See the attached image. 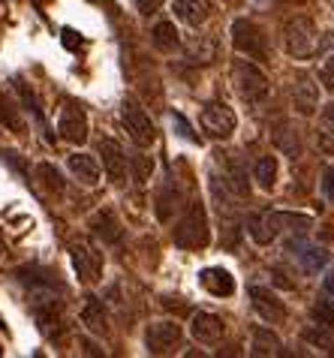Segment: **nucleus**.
I'll return each mask as SVG.
<instances>
[{"label":"nucleus","mask_w":334,"mask_h":358,"mask_svg":"<svg viewBox=\"0 0 334 358\" xmlns=\"http://www.w3.org/2000/svg\"><path fill=\"white\" fill-rule=\"evenodd\" d=\"M283 45H286V52L296 57V61H307V57H313L319 52L317 24H313L310 18H304V15L286 18V24H283Z\"/></svg>","instance_id":"f257e3e1"},{"label":"nucleus","mask_w":334,"mask_h":358,"mask_svg":"<svg viewBox=\"0 0 334 358\" xmlns=\"http://www.w3.org/2000/svg\"><path fill=\"white\" fill-rule=\"evenodd\" d=\"M211 241V229H208V214H205L202 202H193L187 208L184 220L175 226V244L184 250H202Z\"/></svg>","instance_id":"f03ea898"},{"label":"nucleus","mask_w":334,"mask_h":358,"mask_svg":"<svg viewBox=\"0 0 334 358\" xmlns=\"http://www.w3.org/2000/svg\"><path fill=\"white\" fill-rule=\"evenodd\" d=\"M310 217L307 214H292V211H271V214H259L250 220V235L256 244H271L283 229H310Z\"/></svg>","instance_id":"7ed1b4c3"},{"label":"nucleus","mask_w":334,"mask_h":358,"mask_svg":"<svg viewBox=\"0 0 334 358\" xmlns=\"http://www.w3.org/2000/svg\"><path fill=\"white\" fill-rule=\"evenodd\" d=\"M232 87L247 106H256L268 96V76L250 61H235L232 64Z\"/></svg>","instance_id":"20e7f679"},{"label":"nucleus","mask_w":334,"mask_h":358,"mask_svg":"<svg viewBox=\"0 0 334 358\" xmlns=\"http://www.w3.org/2000/svg\"><path fill=\"white\" fill-rule=\"evenodd\" d=\"M121 121H124V130L130 133V138L139 148H151L157 142V130H154V124H151V117L148 112L136 103L133 96H126L124 99V106H121Z\"/></svg>","instance_id":"39448f33"},{"label":"nucleus","mask_w":334,"mask_h":358,"mask_svg":"<svg viewBox=\"0 0 334 358\" xmlns=\"http://www.w3.org/2000/svg\"><path fill=\"white\" fill-rule=\"evenodd\" d=\"M232 45L235 52L253 57V61H265L268 57V36L259 24L247 22V18H238V22L232 24Z\"/></svg>","instance_id":"423d86ee"},{"label":"nucleus","mask_w":334,"mask_h":358,"mask_svg":"<svg viewBox=\"0 0 334 358\" xmlns=\"http://www.w3.org/2000/svg\"><path fill=\"white\" fill-rule=\"evenodd\" d=\"M199 121H202V130L211 138H229L235 133V127H238V117H235V112L223 103V99L205 103Z\"/></svg>","instance_id":"0eeeda50"},{"label":"nucleus","mask_w":334,"mask_h":358,"mask_svg":"<svg viewBox=\"0 0 334 358\" xmlns=\"http://www.w3.org/2000/svg\"><path fill=\"white\" fill-rule=\"evenodd\" d=\"M184 343V331L178 322H154L145 331V346L151 355H172L178 352Z\"/></svg>","instance_id":"6e6552de"},{"label":"nucleus","mask_w":334,"mask_h":358,"mask_svg":"<svg viewBox=\"0 0 334 358\" xmlns=\"http://www.w3.org/2000/svg\"><path fill=\"white\" fill-rule=\"evenodd\" d=\"M57 133H61V138H64V142H70V145L87 142V115H85V108L78 106L75 99H70V103L61 108Z\"/></svg>","instance_id":"1a4fd4ad"},{"label":"nucleus","mask_w":334,"mask_h":358,"mask_svg":"<svg viewBox=\"0 0 334 358\" xmlns=\"http://www.w3.org/2000/svg\"><path fill=\"white\" fill-rule=\"evenodd\" d=\"M70 259H73V268H75L78 280L96 283L103 277V256L96 250H91L87 244H73L70 247Z\"/></svg>","instance_id":"9d476101"},{"label":"nucleus","mask_w":334,"mask_h":358,"mask_svg":"<svg viewBox=\"0 0 334 358\" xmlns=\"http://www.w3.org/2000/svg\"><path fill=\"white\" fill-rule=\"evenodd\" d=\"M292 106H296L298 115H313L319 106V85L313 82L310 73H298L296 82H292Z\"/></svg>","instance_id":"9b49d317"},{"label":"nucleus","mask_w":334,"mask_h":358,"mask_svg":"<svg viewBox=\"0 0 334 358\" xmlns=\"http://www.w3.org/2000/svg\"><path fill=\"white\" fill-rule=\"evenodd\" d=\"M96 151H100V157H103V169H106V175H109L115 184H124V181H126V169H130V163H126V154H124V148L117 145L115 138H100Z\"/></svg>","instance_id":"f8f14e48"},{"label":"nucleus","mask_w":334,"mask_h":358,"mask_svg":"<svg viewBox=\"0 0 334 358\" xmlns=\"http://www.w3.org/2000/svg\"><path fill=\"white\" fill-rule=\"evenodd\" d=\"M250 298H253V307H256V313L262 316L265 322L277 325L286 320V307H283V301L277 295H274L271 289H262V286H253L250 289Z\"/></svg>","instance_id":"ddd939ff"},{"label":"nucleus","mask_w":334,"mask_h":358,"mask_svg":"<svg viewBox=\"0 0 334 358\" xmlns=\"http://www.w3.org/2000/svg\"><path fill=\"white\" fill-rule=\"evenodd\" d=\"M190 331H193V337H196L199 343L214 346V343H220V341H223L226 325H223L220 316H214V313H193Z\"/></svg>","instance_id":"4468645a"},{"label":"nucleus","mask_w":334,"mask_h":358,"mask_svg":"<svg viewBox=\"0 0 334 358\" xmlns=\"http://www.w3.org/2000/svg\"><path fill=\"white\" fill-rule=\"evenodd\" d=\"M172 9H175V15L190 27H202L214 13L211 0H172Z\"/></svg>","instance_id":"2eb2a0df"},{"label":"nucleus","mask_w":334,"mask_h":358,"mask_svg":"<svg viewBox=\"0 0 334 358\" xmlns=\"http://www.w3.org/2000/svg\"><path fill=\"white\" fill-rule=\"evenodd\" d=\"M289 253L296 256V262H298L307 274H317L319 268L328 265V253L322 250V247L307 244V241H289Z\"/></svg>","instance_id":"dca6fc26"},{"label":"nucleus","mask_w":334,"mask_h":358,"mask_svg":"<svg viewBox=\"0 0 334 358\" xmlns=\"http://www.w3.org/2000/svg\"><path fill=\"white\" fill-rule=\"evenodd\" d=\"M199 283L214 298H229L235 292V277L226 271V268H205V271L199 274Z\"/></svg>","instance_id":"f3484780"},{"label":"nucleus","mask_w":334,"mask_h":358,"mask_svg":"<svg viewBox=\"0 0 334 358\" xmlns=\"http://www.w3.org/2000/svg\"><path fill=\"white\" fill-rule=\"evenodd\" d=\"M91 229H94V235L103 238L106 244L121 241V235H124V229H121V223H117V217H115L112 208H103V211H96L91 217Z\"/></svg>","instance_id":"a211bd4d"},{"label":"nucleus","mask_w":334,"mask_h":358,"mask_svg":"<svg viewBox=\"0 0 334 358\" xmlns=\"http://www.w3.org/2000/svg\"><path fill=\"white\" fill-rule=\"evenodd\" d=\"M82 322L87 325V331L106 337L109 334V316H106V307L100 298H85V307H82Z\"/></svg>","instance_id":"6ab92c4d"},{"label":"nucleus","mask_w":334,"mask_h":358,"mask_svg":"<svg viewBox=\"0 0 334 358\" xmlns=\"http://www.w3.org/2000/svg\"><path fill=\"white\" fill-rule=\"evenodd\" d=\"M70 172L85 187H96V184H100V160L91 157V154H73L70 157Z\"/></svg>","instance_id":"aec40b11"},{"label":"nucleus","mask_w":334,"mask_h":358,"mask_svg":"<svg viewBox=\"0 0 334 358\" xmlns=\"http://www.w3.org/2000/svg\"><path fill=\"white\" fill-rule=\"evenodd\" d=\"M283 352V343H280V337L271 331V328H253V343H250V355H256V358H268V355H280Z\"/></svg>","instance_id":"412c9836"},{"label":"nucleus","mask_w":334,"mask_h":358,"mask_svg":"<svg viewBox=\"0 0 334 358\" xmlns=\"http://www.w3.org/2000/svg\"><path fill=\"white\" fill-rule=\"evenodd\" d=\"M271 138H274V145H277L283 154H286V157H292V160H296V157L301 154V142H298V133L292 130V124H289V121H277V124H274V130H271Z\"/></svg>","instance_id":"4be33fe9"},{"label":"nucleus","mask_w":334,"mask_h":358,"mask_svg":"<svg viewBox=\"0 0 334 358\" xmlns=\"http://www.w3.org/2000/svg\"><path fill=\"white\" fill-rule=\"evenodd\" d=\"M0 124H3L9 133H15V136H22L27 130V124H24L22 112H18V106L3 91H0Z\"/></svg>","instance_id":"5701e85b"},{"label":"nucleus","mask_w":334,"mask_h":358,"mask_svg":"<svg viewBox=\"0 0 334 358\" xmlns=\"http://www.w3.org/2000/svg\"><path fill=\"white\" fill-rule=\"evenodd\" d=\"M253 178H256V184L262 190H274V184H277V157H271V154L259 157L256 166H253Z\"/></svg>","instance_id":"b1692460"},{"label":"nucleus","mask_w":334,"mask_h":358,"mask_svg":"<svg viewBox=\"0 0 334 358\" xmlns=\"http://www.w3.org/2000/svg\"><path fill=\"white\" fill-rule=\"evenodd\" d=\"M223 181H226V187L235 193V196H247V175L241 172V166H238V160L235 157H229L226 160V166H223Z\"/></svg>","instance_id":"393cba45"},{"label":"nucleus","mask_w":334,"mask_h":358,"mask_svg":"<svg viewBox=\"0 0 334 358\" xmlns=\"http://www.w3.org/2000/svg\"><path fill=\"white\" fill-rule=\"evenodd\" d=\"M154 45L160 48V52H175V48L181 45V34L175 31V24L172 22H160L154 27Z\"/></svg>","instance_id":"a878e982"},{"label":"nucleus","mask_w":334,"mask_h":358,"mask_svg":"<svg viewBox=\"0 0 334 358\" xmlns=\"http://www.w3.org/2000/svg\"><path fill=\"white\" fill-rule=\"evenodd\" d=\"M36 178L43 181V187L48 193H64V178L52 163H39L36 166Z\"/></svg>","instance_id":"bb28decb"},{"label":"nucleus","mask_w":334,"mask_h":358,"mask_svg":"<svg viewBox=\"0 0 334 358\" xmlns=\"http://www.w3.org/2000/svg\"><path fill=\"white\" fill-rule=\"evenodd\" d=\"M304 341H310L313 346H322V350H331V346H334L331 334L326 331V325H319V328H304Z\"/></svg>","instance_id":"cd10ccee"},{"label":"nucleus","mask_w":334,"mask_h":358,"mask_svg":"<svg viewBox=\"0 0 334 358\" xmlns=\"http://www.w3.org/2000/svg\"><path fill=\"white\" fill-rule=\"evenodd\" d=\"M313 320L326 328H334V301H319L313 304Z\"/></svg>","instance_id":"c85d7f7f"},{"label":"nucleus","mask_w":334,"mask_h":358,"mask_svg":"<svg viewBox=\"0 0 334 358\" xmlns=\"http://www.w3.org/2000/svg\"><path fill=\"white\" fill-rule=\"evenodd\" d=\"M133 172H136V181L145 184L151 178V172H154V160H151V157H136V160H133Z\"/></svg>","instance_id":"c756f323"},{"label":"nucleus","mask_w":334,"mask_h":358,"mask_svg":"<svg viewBox=\"0 0 334 358\" xmlns=\"http://www.w3.org/2000/svg\"><path fill=\"white\" fill-rule=\"evenodd\" d=\"M15 87H18V96H22V103L31 108V112L36 115V117H43V112H39V103H36V96H34V91L27 87L24 82H15Z\"/></svg>","instance_id":"7c9ffc66"},{"label":"nucleus","mask_w":334,"mask_h":358,"mask_svg":"<svg viewBox=\"0 0 334 358\" xmlns=\"http://www.w3.org/2000/svg\"><path fill=\"white\" fill-rule=\"evenodd\" d=\"M319 82H322V87H326V91L334 94V55L319 66Z\"/></svg>","instance_id":"2f4dec72"},{"label":"nucleus","mask_w":334,"mask_h":358,"mask_svg":"<svg viewBox=\"0 0 334 358\" xmlns=\"http://www.w3.org/2000/svg\"><path fill=\"white\" fill-rule=\"evenodd\" d=\"M172 127L178 130V136L187 138V142H199V136H196V133H193V127L184 121V115H172Z\"/></svg>","instance_id":"473e14b6"},{"label":"nucleus","mask_w":334,"mask_h":358,"mask_svg":"<svg viewBox=\"0 0 334 358\" xmlns=\"http://www.w3.org/2000/svg\"><path fill=\"white\" fill-rule=\"evenodd\" d=\"M319 124H322V130L334 133V103H328L326 108H322V115H319Z\"/></svg>","instance_id":"72a5a7b5"},{"label":"nucleus","mask_w":334,"mask_h":358,"mask_svg":"<svg viewBox=\"0 0 334 358\" xmlns=\"http://www.w3.org/2000/svg\"><path fill=\"white\" fill-rule=\"evenodd\" d=\"M160 6H163V0H136V9H139L142 15H154Z\"/></svg>","instance_id":"f704fd0d"},{"label":"nucleus","mask_w":334,"mask_h":358,"mask_svg":"<svg viewBox=\"0 0 334 358\" xmlns=\"http://www.w3.org/2000/svg\"><path fill=\"white\" fill-rule=\"evenodd\" d=\"M163 307H169V310H175V313H190V307L181 304V298H169V295L163 298Z\"/></svg>","instance_id":"c9c22d12"},{"label":"nucleus","mask_w":334,"mask_h":358,"mask_svg":"<svg viewBox=\"0 0 334 358\" xmlns=\"http://www.w3.org/2000/svg\"><path fill=\"white\" fill-rule=\"evenodd\" d=\"M322 187H326V196L334 199V166L326 169V175H322Z\"/></svg>","instance_id":"e433bc0d"},{"label":"nucleus","mask_w":334,"mask_h":358,"mask_svg":"<svg viewBox=\"0 0 334 358\" xmlns=\"http://www.w3.org/2000/svg\"><path fill=\"white\" fill-rule=\"evenodd\" d=\"M82 346H85V352H87V355H103V350H100V346H94V343H87V341H85Z\"/></svg>","instance_id":"4c0bfd02"},{"label":"nucleus","mask_w":334,"mask_h":358,"mask_svg":"<svg viewBox=\"0 0 334 358\" xmlns=\"http://www.w3.org/2000/svg\"><path fill=\"white\" fill-rule=\"evenodd\" d=\"M326 292L334 298V271H328V277H326Z\"/></svg>","instance_id":"58836bf2"},{"label":"nucleus","mask_w":334,"mask_h":358,"mask_svg":"<svg viewBox=\"0 0 334 358\" xmlns=\"http://www.w3.org/2000/svg\"><path fill=\"white\" fill-rule=\"evenodd\" d=\"M91 3H96V6H112V0H91Z\"/></svg>","instance_id":"ea45409f"},{"label":"nucleus","mask_w":334,"mask_h":358,"mask_svg":"<svg viewBox=\"0 0 334 358\" xmlns=\"http://www.w3.org/2000/svg\"><path fill=\"white\" fill-rule=\"evenodd\" d=\"M0 253H3V241H0Z\"/></svg>","instance_id":"a19ab883"},{"label":"nucleus","mask_w":334,"mask_h":358,"mask_svg":"<svg viewBox=\"0 0 334 358\" xmlns=\"http://www.w3.org/2000/svg\"><path fill=\"white\" fill-rule=\"evenodd\" d=\"M0 352H3V350H0Z\"/></svg>","instance_id":"79ce46f5"}]
</instances>
